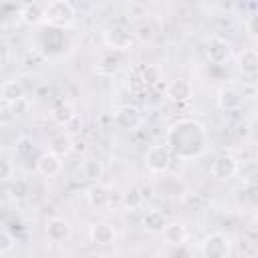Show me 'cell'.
<instances>
[{"instance_id":"6da1fadb","label":"cell","mask_w":258,"mask_h":258,"mask_svg":"<svg viewBox=\"0 0 258 258\" xmlns=\"http://www.w3.org/2000/svg\"><path fill=\"white\" fill-rule=\"evenodd\" d=\"M208 127L198 119H177L165 133V147L181 161L198 159L208 151Z\"/></svg>"},{"instance_id":"7a4b0ae2","label":"cell","mask_w":258,"mask_h":258,"mask_svg":"<svg viewBox=\"0 0 258 258\" xmlns=\"http://www.w3.org/2000/svg\"><path fill=\"white\" fill-rule=\"evenodd\" d=\"M75 16H77V10L69 0H54L44 6L42 22H46L54 28H64L75 22Z\"/></svg>"},{"instance_id":"3957f363","label":"cell","mask_w":258,"mask_h":258,"mask_svg":"<svg viewBox=\"0 0 258 258\" xmlns=\"http://www.w3.org/2000/svg\"><path fill=\"white\" fill-rule=\"evenodd\" d=\"M200 252L204 258H230L232 256V240L224 232H210L200 242Z\"/></svg>"},{"instance_id":"277c9868","label":"cell","mask_w":258,"mask_h":258,"mask_svg":"<svg viewBox=\"0 0 258 258\" xmlns=\"http://www.w3.org/2000/svg\"><path fill=\"white\" fill-rule=\"evenodd\" d=\"M171 151L165 147V145H151L147 151H145V167L149 173H155V175H161L165 173L169 167H171Z\"/></svg>"},{"instance_id":"5b68a950","label":"cell","mask_w":258,"mask_h":258,"mask_svg":"<svg viewBox=\"0 0 258 258\" xmlns=\"http://www.w3.org/2000/svg\"><path fill=\"white\" fill-rule=\"evenodd\" d=\"M103 40L109 46V50L125 52L133 44V32L127 26H123V24H115V26H109L103 32Z\"/></svg>"},{"instance_id":"8992f818","label":"cell","mask_w":258,"mask_h":258,"mask_svg":"<svg viewBox=\"0 0 258 258\" xmlns=\"http://www.w3.org/2000/svg\"><path fill=\"white\" fill-rule=\"evenodd\" d=\"M238 171H240V161H238V157H234L230 153H222V155L214 157V161L210 165L212 177H216L220 181H228V179L236 177Z\"/></svg>"},{"instance_id":"52a82bcc","label":"cell","mask_w":258,"mask_h":258,"mask_svg":"<svg viewBox=\"0 0 258 258\" xmlns=\"http://www.w3.org/2000/svg\"><path fill=\"white\" fill-rule=\"evenodd\" d=\"M143 123V115L135 105H121L113 111V125L123 131H135Z\"/></svg>"},{"instance_id":"ba28073f","label":"cell","mask_w":258,"mask_h":258,"mask_svg":"<svg viewBox=\"0 0 258 258\" xmlns=\"http://www.w3.org/2000/svg\"><path fill=\"white\" fill-rule=\"evenodd\" d=\"M206 56L214 64H224L232 58V44L222 36H212L206 44Z\"/></svg>"},{"instance_id":"9c48e42d","label":"cell","mask_w":258,"mask_h":258,"mask_svg":"<svg viewBox=\"0 0 258 258\" xmlns=\"http://www.w3.org/2000/svg\"><path fill=\"white\" fill-rule=\"evenodd\" d=\"M85 200L87 204L97 210V212H109L111 208V194H109V187L101 185V183H93L85 189Z\"/></svg>"},{"instance_id":"30bf717a","label":"cell","mask_w":258,"mask_h":258,"mask_svg":"<svg viewBox=\"0 0 258 258\" xmlns=\"http://www.w3.org/2000/svg\"><path fill=\"white\" fill-rule=\"evenodd\" d=\"M73 234V226L69 224L67 218H60V216H54L46 222V238L52 242V244H62L71 238Z\"/></svg>"},{"instance_id":"8fae6325","label":"cell","mask_w":258,"mask_h":258,"mask_svg":"<svg viewBox=\"0 0 258 258\" xmlns=\"http://www.w3.org/2000/svg\"><path fill=\"white\" fill-rule=\"evenodd\" d=\"M167 216H165V212L163 210H159V208H151V210H147L145 214H143V218H141V228L147 232V234H161L163 232V228L167 226Z\"/></svg>"},{"instance_id":"7c38bea8","label":"cell","mask_w":258,"mask_h":258,"mask_svg":"<svg viewBox=\"0 0 258 258\" xmlns=\"http://www.w3.org/2000/svg\"><path fill=\"white\" fill-rule=\"evenodd\" d=\"M89 238L97 246H111L117 238V232H115L113 224H109V222H95L89 230Z\"/></svg>"},{"instance_id":"4fadbf2b","label":"cell","mask_w":258,"mask_h":258,"mask_svg":"<svg viewBox=\"0 0 258 258\" xmlns=\"http://www.w3.org/2000/svg\"><path fill=\"white\" fill-rule=\"evenodd\" d=\"M161 236H163L165 244H169V246H183L187 242V238H189V232H187L183 222L175 220V222H167V226L163 228Z\"/></svg>"},{"instance_id":"5bb4252c","label":"cell","mask_w":258,"mask_h":258,"mask_svg":"<svg viewBox=\"0 0 258 258\" xmlns=\"http://www.w3.org/2000/svg\"><path fill=\"white\" fill-rule=\"evenodd\" d=\"M242 99H244L242 93L236 89H220L216 93V105L220 111H226V113L238 111L242 107Z\"/></svg>"},{"instance_id":"9a60e30c","label":"cell","mask_w":258,"mask_h":258,"mask_svg":"<svg viewBox=\"0 0 258 258\" xmlns=\"http://www.w3.org/2000/svg\"><path fill=\"white\" fill-rule=\"evenodd\" d=\"M73 137L69 133H54L50 139H48V153H52L54 157L58 159H64L73 153Z\"/></svg>"},{"instance_id":"2e32d148","label":"cell","mask_w":258,"mask_h":258,"mask_svg":"<svg viewBox=\"0 0 258 258\" xmlns=\"http://www.w3.org/2000/svg\"><path fill=\"white\" fill-rule=\"evenodd\" d=\"M238 69L248 79L256 77V73H258V52H256L254 46L242 48V52L238 54Z\"/></svg>"},{"instance_id":"e0dca14e","label":"cell","mask_w":258,"mask_h":258,"mask_svg":"<svg viewBox=\"0 0 258 258\" xmlns=\"http://www.w3.org/2000/svg\"><path fill=\"white\" fill-rule=\"evenodd\" d=\"M123 67V52H115V50H109L105 52L99 62H97V73L99 75H105V77H113L121 71Z\"/></svg>"},{"instance_id":"ac0fdd59","label":"cell","mask_w":258,"mask_h":258,"mask_svg":"<svg viewBox=\"0 0 258 258\" xmlns=\"http://www.w3.org/2000/svg\"><path fill=\"white\" fill-rule=\"evenodd\" d=\"M167 97L173 103H187L194 97V87L187 79H175L167 85Z\"/></svg>"},{"instance_id":"d6986e66","label":"cell","mask_w":258,"mask_h":258,"mask_svg":"<svg viewBox=\"0 0 258 258\" xmlns=\"http://www.w3.org/2000/svg\"><path fill=\"white\" fill-rule=\"evenodd\" d=\"M36 171L42 175V177H56L60 171H62V159L54 157L52 153H42L38 155L36 159Z\"/></svg>"},{"instance_id":"ffe728a7","label":"cell","mask_w":258,"mask_h":258,"mask_svg":"<svg viewBox=\"0 0 258 258\" xmlns=\"http://www.w3.org/2000/svg\"><path fill=\"white\" fill-rule=\"evenodd\" d=\"M103 173H105V167H103V163H101L99 159H95V157L83 159L81 165H79V175H81L83 179H87V181H95V183H97V181L103 177Z\"/></svg>"},{"instance_id":"44dd1931","label":"cell","mask_w":258,"mask_h":258,"mask_svg":"<svg viewBox=\"0 0 258 258\" xmlns=\"http://www.w3.org/2000/svg\"><path fill=\"white\" fill-rule=\"evenodd\" d=\"M135 73H137V77H139V81L143 83L145 89L155 87V85H159V81H161V71H159L157 64H139V67L135 69Z\"/></svg>"},{"instance_id":"7402d4cb","label":"cell","mask_w":258,"mask_h":258,"mask_svg":"<svg viewBox=\"0 0 258 258\" xmlns=\"http://www.w3.org/2000/svg\"><path fill=\"white\" fill-rule=\"evenodd\" d=\"M50 117H52L54 123H58V125L64 127L71 119L77 117V111H75V107L69 101H58V103H54V107L50 111Z\"/></svg>"},{"instance_id":"603a6c76","label":"cell","mask_w":258,"mask_h":258,"mask_svg":"<svg viewBox=\"0 0 258 258\" xmlns=\"http://www.w3.org/2000/svg\"><path fill=\"white\" fill-rule=\"evenodd\" d=\"M2 99H4L8 105H12V103L24 99V87H22V83L16 81V79L4 81V83H2Z\"/></svg>"},{"instance_id":"cb8c5ba5","label":"cell","mask_w":258,"mask_h":258,"mask_svg":"<svg viewBox=\"0 0 258 258\" xmlns=\"http://www.w3.org/2000/svg\"><path fill=\"white\" fill-rule=\"evenodd\" d=\"M42 12H44V6L38 4V2L22 4L20 6V18L26 24H38V22H42Z\"/></svg>"},{"instance_id":"d4e9b609","label":"cell","mask_w":258,"mask_h":258,"mask_svg":"<svg viewBox=\"0 0 258 258\" xmlns=\"http://www.w3.org/2000/svg\"><path fill=\"white\" fill-rule=\"evenodd\" d=\"M121 202H123V206H125V210H139L143 204H145V198H143V194H141V189L135 185V187H129L125 194H123V198H121Z\"/></svg>"},{"instance_id":"484cf974","label":"cell","mask_w":258,"mask_h":258,"mask_svg":"<svg viewBox=\"0 0 258 258\" xmlns=\"http://www.w3.org/2000/svg\"><path fill=\"white\" fill-rule=\"evenodd\" d=\"M8 194H10V198H12L14 202H24V200L28 198V194H30V183H28L26 179H22V177H16V179L10 183Z\"/></svg>"},{"instance_id":"4316f807","label":"cell","mask_w":258,"mask_h":258,"mask_svg":"<svg viewBox=\"0 0 258 258\" xmlns=\"http://www.w3.org/2000/svg\"><path fill=\"white\" fill-rule=\"evenodd\" d=\"M133 36H137L141 42H149V40L153 38V26H151V22H149V20H141V22L135 26Z\"/></svg>"},{"instance_id":"83f0119b","label":"cell","mask_w":258,"mask_h":258,"mask_svg":"<svg viewBox=\"0 0 258 258\" xmlns=\"http://www.w3.org/2000/svg\"><path fill=\"white\" fill-rule=\"evenodd\" d=\"M12 248H14V238L6 230H0V256L8 254Z\"/></svg>"},{"instance_id":"f1b7e54d","label":"cell","mask_w":258,"mask_h":258,"mask_svg":"<svg viewBox=\"0 0 258 258\" xmlns=\"http://www.w3.org/2000/svg\"><path fill=\"white\" fill-rule=\"evenodd\" d=\"M12 175H14V165L8 159L0 157V181H8Z\"/></svg>"},{"instance_id":"f546056e","label":"cell","mask_w":258,"mask_h":258,"mask_svg":"<svg viewBox=\"0 0 258 258\" xmlns=\"http://www.w3.org/2000/svg\"><path fill=\"white\" fill-rule=\"evenodd\" d=\"M256 22H258V14H252V16H248V20H246V30H248V34H250L252 38H256V36H258Z\"/></svg>"},{"instance_id":"4dcf8cb0","label":"cell","mask_w":258,"mask_h":258,"mask_svg":"<svg viewBox=\"0 0 258 258\" xmlns=\"http://www.w3.org/2000/svg\"><path fill=\"white\" fill-rule=\"evenodd\" d=\"M129 89H131L133 93L145 91V87H143V83L139 81V77H137V73H135V71H133V75H131V79H129Z\"/></svg>"},{"instance_id":"1f68e13d","label":"cell","mask_w":258,"mask_h":258,"mask_svg":"<svg viewBox=\"0 0 258 258\" xmlns=\"http://www.w3.org/2000/svg\"><path fill=\"white\" fill-rule=\"evenodd\" d=\"M28 107V103H26V97L24 99H20V101H16V103H12L10 105V109H12V113H22L24 109Z\"/></svg>"},{"instance_id":"d6a6232c","label":"cell","mask_w":258,"mask_h":258,"mask_svg":"<svg viewBox=\"0 0 258 258\" xmlns=\"http://www.w3.org/2000/svg\"><path fill=\"white\" fill-rule=\"evenodd\" d=\"M83 258H105V254H101V252H87Z\"/></svg>"},{"instance_id":"836d02e7","label":"cell","mask_w":258,"mask_h":258,"mask_svg":"<svg viewBox=\"0 0 258 258\" xmlns=\"http://www.w3.org/2000/svg\"><path fill=\"white\" fill-rule=\"evenodd\" d=\"M2 73H4V67H2V62H0V79H2Z\"/></svg>"}]
</instances>
